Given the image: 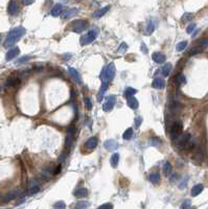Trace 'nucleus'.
<instances>
[{"mask_svg": "<svg viewBox=\"0 0 208 209\" xmlns=\"http://www.w3.org/2000/svg\"><path fill=\"white\" fill-rule=\"evenodd\" d=\"M190 206H191L190 200H185V201H183V203L181 204V208H183V209L189 208Z\"/></svg>", "mask_w": 208, "mask_h": 209, "instance_id": "obj_40", "label": "nucleus"}, {"mask_svg": "<svg viewBox=\"0 0 208 209\" xmlns=\"http://www.w3.org/2000/svg\"><path fill=\"white\" fill-rule=\"evenodd\" d=\"M192 18H194V15L191 14V13H185V14L182 16V21L188 22V21H190Z\"/></svg>", "mask_w": 208, "mask_h": 209, "instance_id": "obj_36", "label": "nucleus"}, {"mask_svg": "<svg viewBox=\"0 0 208 209\" xmlns=\"http://www.w3.org/2000/svg\"><path fill=\"white\" fill-rule=\"evenodd\" d=\"M22 1H23V3L25 5H29V4H31V3L35 2V0H22Z\"/></svg>", "mask_w": 208, "mask_h": 209, "instance_id": "obj_47", "label": "nucleus"}, {"mask_svg": "<svg viewBox=\"0 0 208 209\" xmlns=\"http://www.w3.org/2000/svg\"><path fill=\"white\" fill-rule=\"evenodd\" d=\"M20 83V81L18 79H16V77H11V79H7L6 82V87H10V86H16V85H18Z\"/></svg>", "mask_w": 208, "mask_h": 209, "instance_id": "obj_30", "label": "nucleus"}, {"mask_svg": "<svg viewBox=\"0 0 208 209\" xmlns=\"http://www.w3.org/2000/svg\"><path fill=\"white\" fill-rule=\"evenodd\" d=\"M177 139H178V145H179L180 149H184V147H186L187 143H188V141L190 140V135H189L188 133L181 134Z\"/></svg>", "mask_w": 208, "mask_h": 209, "instance_id": "obj_7", "label": "nucleus"}, {"mask_svg": "<svg viewBox=\"0 0 208 209\" xmlns=\"http://www.w3.org/2000/svg\"><path fill=\"white\" fill-rule=\"evenodd\" d=\"M196 26H197V25L195 23L189 24L188 26H187V28H186V33H187V34H191V33H192V31L196 29Z\"/></svg>", "mask_w": 208, "mask_h": 209, "instance_id": "obj_41", "label": "nucleus"}, {"mask_svg": "<svg viewBox=\"0 0 208 209\" xmlns=\"http://www.w3.org/2000/svg\"><path fill=\"white\" fill-rule=\"evenodd\" d=\"M148 180L151 181L153 184L157 185V184H159V182H160V176H159L158 173H152L148 176Z\"/></svg>", "mask_w": 208, "mask_h": 209, "instance_id": "obj_24", "label": "nucleus"}, {"mask_svg": "<svg viewBox=\"0 0 208 209\" xmlns=\"http://www.w3.org/2000/svg\"><path fill=\"white\" fill-rule=\"evenodd\" d=\"M62 4H60V3H57L55 5H53V7L51 9V16H53V17H58V16H60L61 13H62Z\"/></svg>", "mask_w": 208, "mask_h": 209, "instance_id": "obj_18", "label": "nucleus"}, {"mask_svg": "<svg viewBox=\"0 0 208 209\" xmlns=\"http://www.w3.org/2000/svg\"><path fill=\"white\" fill-rule=\"evenodd\" d=\"M107 89H108V83L103 82V84H102V87H101V89H99V92H98V96H97V99H98L99 101H103L104 94H105V92L107 91Z\"/></svg>", "mask_w": 208, "mask_h": 209, "instance_id": "obj_25", "label": "nucleus"}, {"mask_svg": "<svg viewBox=\"0 0 208 209\" xmlns=\"http://www.w3.org/2000/svg\"><path fill=\"white\" fill-rule=\"evenodd\" d=\"M176 82L179 85H184L186 84V79L183 74H178L177 77H176Z\"/></svg>", "mask_w": 208, "mask_h": 209, "instance_id": "obj_34", "label": "nucleus"}, {"mask_svg": "<svg viewBox=\"0 0 208 209\" xmlns=\"http://www.w3.org/2000/svg\"><path fill=\"white\" fill-rule=\"evenodd\" d=\"M118 162H119V154H117V153H114V154L111 156V159H110L111 166H112V167H114V168L117 167Z\"/></svg>", "mask_w": 208, "mask_h": 209, "instance_id": "obj_26", "label": "nucleus"}, {"mask_svg": "<svg viewBox=\"0 0 208 209\" xmlns=\"http://www.w3.org/2000/svg\"><path fill=\"white\" fill-rule=\"evenodd\" d=\"M65 143H66V147H70L72 145V143H73V138H72L71 134H67L66 139H65Z\"/></svg>", "mask_w": 208, "mask_h": 209, "instance_id": "obj_35", "label": "nucleus"}, {"mask_svg": "<svg viewBox=\"0 0 208 209\" xmlns=\"http://www.w3.org/2000/svg\"><path fill=\"white\" fill-rule=\"evenodd\" d=\"M1 40H2V36L0 35V43H1Z\"/></svg>", "mask_w": 208, "mask_h": 209, "instance_id": "obj_52", "label": "nucleus"}, {"mask_svg": "<svg viewBox=\"0 0 208 209\" xmlns=\"http://www.w3.org/2000/svg\"><path fill=\"white\" fill-rule=\"evenodd\" d=\"M72 26V30L74 33H77V34H81L83 33L84 30H86L89 26V23L85 20H77V21H74L73 23L71 24Z\"/></svg>", "mask_w": 208, "mask_h": 209, "instance_id": "obj_3", "label": "nucleus"}, {"mask_svg": "<svg viewBox=\"0 0 208 209\" xmlns=\"http://www.w3.org/2000/svg\"><path fill=\"white\" fill-rule=\"evenodd\" d=\"M84 101H85V106H86L87 110H91L92 109V103H91V99L89 97H84Z\"/></svg>", "mask_w": 208, "mask_h": 209, "instance_id": "obj_37", "label": "nucleus"}, {"mask_svg": "<svg viewBox=\"0 0 208 209\" xmlns=\"http://www.w3.org/2000/svg\"><path fill=\"white\" fill-rule=\"evenodd\" d=\"M24 201H25V199L19 200V201H18V203H17V204H16V205H20V204H21V203H23V202H24Z\"/></svg>", "mask_w": 208, "mask_h": 209, "instance_id": "obj_51", "label": "nucleus"}, {"mask_svg": "<svg viewBox=\"0 0 208 209\" xmlns=\"http://www.w3.org/2000/svg\"><path fill=\"white\" fill-rule=\"evenodd\" d=\"M74 132H75V129H74V128H70L69 130H68V134L73 135V134H74Z\"/></svg>", "mask_w": 208, "mask_h": 209, "instance_id": "obj_50", "label": "nucleus"}, {"mask_svg": "<svg viewBox=\"0 0 208 209\" xmlns=\"http://www.w3.org/2000/svg\"><path fill=\"white\" fill-rule=\"evenodd\" d=\"M20 52V49L18 47H15V48H12L10 50L6 52V55H5V60L6 61H11L13 60L14 58H16Z\"/></svg>", "mask_w": 208, "mask_h": 209, "instance_id": "obj_11", "label": "nucleus"}, {"mask_svg": "<svg viewBox=\"0 0 208 209\" xmlns=\"http://www.w3.org/2000/svg\"><path fill=\"white\" fill-rule=\"evenodd\" d=\"M127 49H128V45L126 43H121L120 44V46L118 47V49H117V52H119V53H124L126 51H127Z\"/></svg>", "mask_w": 208, "mask_h": 209, "instance_id": "obj_38", "label": "nucleus"}, {"mask_svg": "<svg viewBox=\"0 0 208 209\" xmlns=\"http://www.w3.org/2000/svg\"><path fill=\"white\" fill-rule=\"evenodd\" d=\"M104 147L107 151L109 152H115L118 149V143L114 139H108L104 142Z\"/></svg>", "mask_w": 208, "mask_h": 209, "instance_id": "obj_9", "label": "nucleus"}, {"mask_svg": "<svg viewBox=\"0 0 208 209\" xmlns=\"http://www.w3.org/2000/svg\"><path fill=\"white\" fill-rule=\"evenodd\" d=\"M151 144L152 145H154V147H155V145H160L161 144V140L159 139V138L158 137H156V138H153V139L151 140Z\"/></svg>", "mask_w": 208, "mask_h": 209, "instance_id": "obj_42", "label": "nucleus"}, {"mask_svg": "<svg viewBox=\"0 0 208 209\" xmlns=\"http://www.w3.org/2000/svg\"><path fill=\"white\" fill-rule=\"evenodd\" d=\"M186 46H187V41H182L177 44V46H176V50L177 51L184 50L185 48H186Z\"/></svg>", "mask_w": 208, "mask_h": 209, "instance_id": "obj_32", "label": "nucleus"}, {"mask_svg": "<svg viewBox=\"0 0 208 209\" xmlns=\"http://www.w3.org/2000/svg\"><path fill=\"white\" fill-rule=\"evenodd\" d=\"M109 10H110V5H107V6L103 7V9H101V10H97L95 11V12L93 13V18H95V19H98V18H102L104 16V15H106V13L109 12Z\"/></svg>", "mask_w": 208, "mask_h": 209, "instance_id": "obj_13", "label": "nucleus"}, {"mask_svg": "<svg viewBox=\"0 0 208 209\" xmlns=\"http://www.w3.org/2000/svg\"><path fill=\"white\" fill-rule=\"evenodd\" d=\"M90 207V203L87 202V201H81V202H77V205H75V208L77 209H86Z\"/></svg>", "mask_w": 208, "mask_h": 209, "instance_id": "obj_29", "label": "nucleus"}, {"mask_svg": "<svg viewBox=\"0 0 208 209\" xmlns=\"http://www.w3.org/2000/svg\"><path fill=\"white\" fill-rule=\"evenodd\" d=\"M115 103H116V96L109 95L105 98V103L103 105V110L105 112H110L114 108Z\"/></svg>", "mask_w": 208, "mask_h": 209, "instance_id": "obj_5", "label": "nucleus"}, {"mask_svg": "<svg viewBox=\"0 0 208 209\" xmlns=\"http://www.w3.org/2000/svg\"><path fill=\"white\" fill-rule=\"evenodd\" d=\"M88 196V189L87 188H79L74 191V197L77 198H85Z\"/></svg>", "mask_w": 208, "mask_h": 209, "instance_id": "obj_21", "label": "nucleus"}, {"mask_svg": "<svg viewBox=\"0 0 208 209\" xmlns=\"http://www.w3.org/2000/svg\"><path fill=\"white\" fill-rule=\"evenodd\" d=\"M127 98H128V106H129L131 109H133V110H136L139 106V103H138V101L134 97V95L128 96Z\"/></svg>", "mask_w": 208, "mask_h": 209, "instance_id": "obj_16", "label": "nucleus"}, {"mask_svg": "<svg viewBox=\"0 0 208 209\" xmlns=\"http://www.w3.org/2000/svg\"><path fill=\"white\" fill-rule=\"evenodd\" d=\"M101 209H112L113 208V205L110 204V203H106V204H103L99 206Z\"/></svg>", "mask_w": 208, "mask_h": 209, "instance_id": "obj_44", "label": "nucleus"}, {"mask_svg": "<svg viewBox=\"0 0 208 209\" xmlns=\"http://www.w3.org/2000/svg\"><path fill=\"white\" fill-rule=\"evenodd\" d=\"M203 189H204L203 184H197V185H195L194 187L191 188V196L192 197H197V196H199L203 191Z\"/></svg>", "mask_w": 208, "mask_h": 209, "instance_id": "obj_19", "label": "nucleus"}, {"mask_svg": "<svg viewBox=\"0 0 208 209\" xmlns=\"http://www.w3.org/2000/svg\"><path fill=\"white\" fill-rule=\"evenodd\" d=\"M19 195L17 191H11V192H9L6 196H4L3 197V199H2V202L3 203H7V202H10V201H12V200H14L15 198L17 197V196Z\"/></svg>", "mask_w": 208, "mask_h": 209, "instance_id": "obj_22", "label": "nucleus"}, {"mask_svg": "<svg viewBox=\"0 0 208 209\" xmlns=\"http://www.w3.org/2000/svg\"><path fill=\"white\" fill-rule=\"evenodd\" d=\"M187 181H188V179H184V180L182 181L181 183H180L179 184V186H178V187H179V189H184L185 187H186L187 186Z\"/></svg>", "mask_w": 208, "mask_h": 209, "instance_id": "obj_43", "label": "nucleus"}, {"mask_svg": "<svg viewBox=\"0 0 208 209\" xmlns=\"http://www.w3.org/2000/svg\"><path fill=\"white\" fill-rule=\"evenodd\" d=\"M29 57L28 55H25V57H22V58H20L19 60L17 61V63L18 64H20V63H24V62H26V61H28L29 60Z\"/></svg>", "mask_w": 208, "mask_h": 209, "instance_id": "obj_46", "label": "nucleus"}, {"mask_svg": "<svg viewBox=\"0 0 208 209\" xmlns=\"http://www.w3.org/2000/svg\"><path fill=\"white\" fill-rule=\"evenodd\" d=\"M25 33H26V30L22 26L16 27V28L12 29V30L9 33V35H7L6 39H5L4 47H12V46H14L15 44L17 43L20 39L25 35Z\"/></svg>", "mask_w": 208, "mask_h": 209, "instance_id": "obj_1", "label": "nucleus"}, {"mask_svg": "<svg viewBox=\"0 0 208 209\" xmlns=\"http://www.w3.org/2000/svg\"><path fill=\"white\" fill-rule=\"evenodd\" d=\"M96 37H97V33H96V30H94V29L89 30L86 35L81 37V40H80L81 45H87V44L92 43V42L96 39Z\"/></svg>", "mask_w": 208, "mask_h": 209, "instance_id": "obj_4", "label": "nucleus"}, {"mask_svg": "<svg viewBox=\"0 0 208 209\" xmlns=\"http://www.w3.org/2000/svg\"><path fill=\"white\" fill-rule=\"evenodd\" d=\"M68 71H69L70 75L72 77V79L77 83V84H81L82 83V79H81V77H80V73L77 71V70L74 69L72 67H68Z\"/></svg>", "mask_w": 208, "mask_h": 209, "instance_id": "obj_17", "label": "nucleus"}, {"mask_svg": "<svg viewBox=\"0 0 208 209\" xmlns=\"http://www.w3.org/2000/svg\"><path fill=\"white\" fill-rule=\"evenodd\" d=\"M155 28H156V22L154 21V20H151V21L148 22V27H146V36L153 34V31L155 30Z\"/></svg>", "mask_w": 208, "mask_h": 209, "instance_id": "obj_27", "label": "nucleus"}, {"mask_svg": "<svg viewBox=\"0 0 208 209\" xmlns=\"http://www.w3.org/2000/svg\"><path fill=\"white\" fill-rule=\"evenodd\" d=\"M152 59L154 60V62L158 63V64H161V63H164V61L166 60V57L165 55L161 52H154L152 55Z\"/></svg>", "mask_w": 208, "mask_h": 209, "instance_id": "obj_14", "label": "nucleus"}, {"mask_svg": "<svg viewBox=\"0 0 208 209\" xmlns=\"http://www.w3.org/2000/svg\"><path fill=\"white\" fill-rule=\"evenodd\" d=\"M132 136H133V129H132V128L127 129V130L124 132V134H122V138H124V140H130L132 138Z\"/></svg>", "mask_w": 208, "mask_h": 209, "instance_id": "obj_28", "label": "nucleus"}, {"mask_svg": "<svg viewBox=\"0 0 208 209\" xmlns=\"http://www.w3.org/2000/svg\"><path fill=\"white\" fill-rule=\"evenodd\" d=\"M178 179H179V176H178V175H173L172 178H170V181H172V182H175V181L178 180Z\"/></svg>", "mask_w": 208, "mask_h": 209, "instance_id": "obj_48", "label": "nucleus"}, {"mask_svg": "<svg viewBox=\"0 0 208 209\" xmlns=\"http://www.w3.org/2000/svg\"><path fill=\"white\" fill-rule=\"evenodd\" d=\"M7 12L12 16L18 14V12H19V4H18L17 0H11L10 3H9V6H7Z\"/></svg>", "mask_w": 208, "mask_h": 209, "instance_id": "obj_8", "label": "nucleus"}, {"mask_svg": "<svg viewBox=\"0 0 208 209\" xmlns=\"http://www.w3.org/2000/svg\"><path fill=\"white\" fill-rule=\"evenodd\" d=\"M137 93V90L134 89V88H131V87H128L127 89H126V91H124V94H126V96H132V95H135V94Z\"/></svg>", "mask_w": 208, "mask_h": 209, "instance_id": "obj_33", "label": "nucleus"}, {"mask_svg": "<svg viewBox=\"0 0 208 209\" xmlns=\"http://www.w3.org/2000/svg\"><path fill=\"white\" fill-rule=\"evenodd\" d=\"M153 88L155 89H163L165 87V81L161 77H156L153 81V84H152Z\"/></svg>", "mask_w": 208, "mask_h": 209, "instance_id": "obj_12", "label": "nucleus"}, {"mask_svg": "<svg viewBox=\"0 0 208 209\" xmlns=\"http://www.w3.org/2000/svg\"><path fill=\"white\" fill-rule=\"evenodd\" d=\"M97 138L96 137H90L88 140L86 141V143H85V147H86V149H93L96 147V145H97Z\"/></svg>", "mask_w": 208, "mask_h": 209, "instance_id": "obj_15", "label": "nucleus"}, {"mask_svg": "<svg viewBox=\"0 0 208 209\" xmlns=\"http://www.w3.org/2000/svg\"><path fill=\"white\" fill-rule=\"evenodd\" d=\"M60 171H61V165H59L57 167V169L55 168V171H53V175H58V174L60 173Z\"/></svg>", "mask_w": 208, "mask_h": 209, "instance_id": "obj_49", "label": "nucleus"}, {"mask_svg": "<svg viewBox=\"0 0 208 209\" xmlns=\"http://www.w3.org/2000/svg\"><path fill=\"white\" fill-rule=\"evenodd\" d=\"M39 191H40V187H39V186H37V185H34V186H31V187L28 189V191H27V195H28V196H34V195H36V193H38Z\"/></svg>", "mask_w": 208, "mask_h": 209, "instance_id": "obj_31", "label": "nucleus"}, {"mask_svg": "<svg viewBox=\"0 0 208 209\" xmlns=\"http://www.w3.org/2000/svg\"><path fill=\"white\" fill-rule=\"evenodd\" d=\"M115 65L114 63H109L105 68H104L103 72H102L101 74V79L103 82L105 83H111L114 79V75H115Z\"/></svg>", "mask_w": 208, "mask_h": 209, "instance_id": "obj_2", "label": "nucleus"}, {"mask_svg": "<svg viewBox=\"0 0 208 209\" xmlns=\"http://www.w3.org/2000/svg\"><path fill=\"white\" fill-rule=\"evenodd\" d=\"M141 123H142V117H141V116L136 117V119H135V125H136L137 128H139L141 125Z\"/></svg>", "mask_w": 208, "mask_h": 209, "instance_id": "obj_45", "label": "nucleus"}, {"mask_svg": "<svg viewBox=\"0 0 208 209\" xmlns=\"http://www.w3.org/2000/svg\"><path fill=\"white\" fill-rule=\"evenodd\" d=\"M182 129L183 128H182V123L180 121H177L173 125L172 130H170V136H172L173 140H176L182 134Z\"/></svg>", "mask_w": 208, "mask_h": 209, "instance_id": "obj_6", "label": "nucleus"}, {"mask_svg": "<svg viewBox=\"0 0 208 209\" xmlns=\"http://www.w3.org/2000/svg\"><path fill=\"white\" fill-rule=\"evenodd\" d=\"M53 207L57 209H64L65 207H66V204H65L63 201H59V202H57L55 205H53Z\"/></svg>", "mask_w": 208, "mask_h": 209, "instance_id": "obj_39", "label": "nucleus"}, {"mask_svg": "<svg viewBox=\"0 0 208 209\" xmlns=\"http://www.w3.org/2000/svg\"><path fill=\"white\" fill-rule=\"evenodd\" d=\"M79 14V10L77 7H72V9H67L62 13V19H69Z\"/></svg>", "mask_w": 208, "mask_h": 209, "instance_id": "obj_10", "label": "nucleus"}, {"mask_svg": "<svg viewBox=\"0 0 208 209\" xmlns=\"http://www.w3.org/2000/svg\"><path fill=\"white\" fill-rule=\"evenodd\" d=\"M162 171H163V174H164L165 177H170V174H172V171H173L172 164H170V162H164Z\"/></svg>", "mask_w": 208, "mask_h": 209, "instance_id": "obj_20", "label": "nucleus"}, {"mask_svg": "<svg viewBox=\"0 0 208 209\" xmlns=\"http://www.w3.org/2000/svg\"><path fill=\"white\" fill-rule=\"evenodd\" d=\"M170 71H172V64H170V63H166V64L161 68V74H162L164 77H168Z\"/></svg>", "mask_w": 208, "mask_h": 209, "instance_id": "obj_23", "label": "nucleus"}]
</instances>
